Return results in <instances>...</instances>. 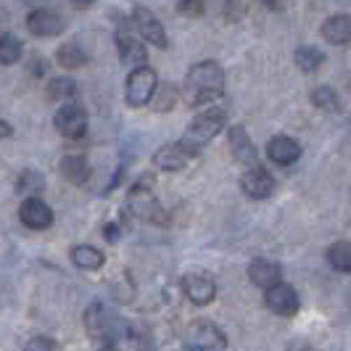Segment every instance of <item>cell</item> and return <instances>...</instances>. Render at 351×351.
<instances>
[{"instance_id":"obj_35","label":"cell","mask_w":351,"mask_h":351,"mask_svg":"<svg viewBox=\"0 0 351 351\" xmlns=\"http://www.w3.org/2000/svg\"><path fill=\"white\" fill-rule=\"evenodd\" d=\"M262 3L269 8V11H280L282 5H285V0H262Z\"/></svg>"},{"instance_id":"obj_3","label":"cell","mask_w":351,"mask_h":351,"mask_svg":"<svg viewBox=\"0 0 351 351\" xmlns=\"http://www.w3.org/2000/svg\"><path fill=\"white\" fill-rule=\"evenodd\" d=\"M225 122H228L225 108H222V106H209L206 111H201L193 122L188 124V130H185V135L180 138V143H182L191 154H195V151H201L206 143L214 141V138L222 132Z\"/></svg>"},{"instance_id":"obj_28","label":"cell","mask_w":351,"mask_h":351,"mask_svg":"<svg viewBox=\"0 0 351 351\" xmlns=\"http://www.w3.org/2000/svg\"><path fill=\"white\" fill-rule=\"evenodd\" d=\"M40 188H43V175H37V172H24V175L16 180L19 193H35Z\"/></svg>"},{"instance_id":"obj_10","label":"cell","mask_w":351,"mask_h":351,"mask_svg":"<svg viewBox=\"0 0 351 351\" xmlns=\"http://www.w3.org/2000/svg\"><path fill=\"white\" fill-rule=\"evenodd\" d=\"M264 304L280 317H293L299 312V293L293 285L288 282H278L272 288L264 291Z\"/></svg>"},{"instance_id":"obj_17","label":"cell","mask_w":351,"mask_h":351,"mask_svg":"<svg viewBox=\"0 0 351 351\" xmlns=\"http://www.w3.org/2000/svg\"><path fill=\"white\" fill-rule=\"evenodd\" d=\"M267 156L272 158L275 164H280V167H288V164L299 161L301 145L293 138H288V135H275L272 141L267 143Z\"/></svg>"},{"instance_id":"obj_5","label":"cell","mask_w":351,"mask_h":351,"mask_svg":"<svg viewBox=\"0 0 351 351\" xmlns=\"http://www.w3.org/2000/svg\"><path fill=\"white\" fill-rule=\"evenodd\" d=\"M185 349L188 351H225L228 349V338L225 333L209 322V319H198L188 328L185 333Z\"/></svg>"},{"instance_id":"obj_30","label":"cell","mask_w":351,"mask_h":351,"mask_svg":"<svg viewBox=\"0 0 351 351\" xmlns=\"http://www.w3.org/2000/svg\"><path fill=\"white\" fill-rule=\"evenodd\" d=\"M154 95H156V93H154ZM175 98H177V90L172 88V85H169V88H164L156 95V111H169L172 104H175Z\"/></svg>"},{"instance_id":"obj_31","label":"cell","mask_w":351,"mask_h":351,"mask_svg":"<svg viewBox=\"0 0 351 351\" xmlns=\"http://www.w3.org/2000/svg\"><path fill=\"white\" fill-rule=\"evenodd\" d=\"M177 11L185 14V16H201L204 14V0H180Z\"/></svg>"},{"instance_id":"obj_37","label":"cell","mask_w":351,"mask_h":351,"mask_svg":"<svg viewBox=\"0 0 351 351\" xmlns=\"http://www.w3.org/2000/svg\"><path fill=\"white\" fill-rule=\"evenodd\" d=\"M71 3H74L77 8H88V5H93L95 0H71Z\"/></svg>"},{"instance_id":"obj_1","label":"cell","mask_w":351,"mask_h":351,"mask_svg":"<svg viewBox=\"0 0 351 351\" xmlns=\"http://www.w3.org/2000/svg\"><path fill=\"white\" fill-rule=\"evenodd\" d=\"M225 93V71L217 61H198L182 82V101L188 106H214Z\"/></svg>"},{"instance_id":"obj_12","label":"cell","mask_w":351,"mask_h":351,"mask_svg":"<svg viewBox=\"0 0 351 351\" xmlns=\"http://www.w3.org/2000/svg\"><path fill=\"white\" fill-rule=\"evenodd\" d=\"M182 291L195 306H206L217 296V282L204 272H191V275L182 278Z\"/></svg>"},{"instance_id":"obj_7","label":"cell","mask_w":351,"mask_h":351,"mask_svg":"<svg viewBox=\"0 0 351 351\" xmlns=\"http://www.w3.org/2000/svg\"><path fill=\"white\" fill-rule=\"evenodd\" d=\"M117 48H119V58H122V64L132 66V69L145 66V61H148V51H145V43H143V37L138 35V29H135L132 24L119 27V32H117Z\"/></svg>"},{"instance_id":"obj_34","label":"cell","mask_w":351,"mask_h":351,"mask_svg":"<svg viewBox=\"0 0 351 351\" xmlns=\"http://www.w3.org/2000/svg\"><path fill=\"white\" fill-rule=\"evenodd\" d=\"M11 135H14V130H11V124H8V122H3V119H0V141H3V138H11Z\"/></svg>"},{"instance_id":"obj_11","label":"cell","mask_w":351,"mask_h":351,"mask_svg":"<svg viewBox=\"0 0 351 351\" xmlns=\"http://www.w3.org/2000/svg\"><path fill=\"white\" fill-rule=\"evenodd\" d=\"M19 219L29 230H48L53 225V211L40 195H29L19 206Z\"/></svg>"},{"instance_id":"obj_26","label":"cell","mask_w":351,"mask_h":351,"mask_svg":"<svg viewBox=\"0 0 351 351\" xmlns=\"http://www.w3.org/2000/svg\"><path fill=\"white\" fill-rule=\"evenodd\" d=\"M19 58H21V40L14 35H0V64H5V66H11V64H16Z\"/></svg>"},{"instance_id":"obj_36","label":"cell","mask_w":351,"mask_h":351,"mask_svg":"<svg viewBox=\"0 0 351 351\" xmlns=\"http://www.w3.org/2000/svg\"><path fill=\"white\" fill-rule=\"evenodd\" d=\"M32 71H35V74H43V71H45V64H43V58H35V66H32Z\"/></svg>"},{"instance_id":"obj_15","label":"cell","mask_w":351,"mask_h":351,"mask_svg":"<svg viewBox=\"0 0 351 351\" xmlns=\"http://www.w3.org/2000/svg\"><path fill=\"white\" fill-rule=\"evenodd\" d=\"M191 158H193V154L182 143H167L154 154V164L164 172H180V169L188 167Z\"/></svg>"},{"instance_id":"obj_9","label":"cell","mask_w":351,"mask_h":351,"mask_svg":"<svg viewBox=\"0 0 351 351\" xmlns=\"http://www.w3.org/2000/svg\"><path fill=\"white\" fill-rule=\"evenodd\" d=\"M132 27L138 29V35L145 40V43H151V45H156V48H167V32H164V24L156 19V14L151 11V8H145V5H135V11H132Z\"/></svg>"},{"instance_id":"obj_23","label":"cell","mask_w":351,"mask_h":351,"mask_svg":"<svg viewBox=\"0 0 351 351\" xmlns=\"http://www.w3.org/2000/svg\"><path fill=\"white\" fill-rule=\"evenodd\" d=\"M328 264L333 267L335 272H343L349 275L351 272V243L349 241H338L328 248Z\"/></svg>"},{"instance_id":"obj_4","label":"cell","mask_w":351,"mask_h":351,"mask_svg":"<svg viewBox=\"0 0 351 351\" xmlns=\"http://www.w3.org/2000/svg\"><path fill=\"white\" fill-rule=\"evenodd\" d=\"M154 180L151 177H143L132 185V191L127 195V211L141 219V222H151V225H164L167 222V211L161 209V204L156 201L154 191L148 188Z\"/></svg>"},{"instance_id":"obj_8","label":"cell","mask_w":351,"mask_h":351,"mask_svg":"<svg viewBox=\"0 0 351 351\" xmlns=\"http://www.w3.org/2000/svg\"><path fill=\"white\" fill-rule=\"evenodd\" d=\"M53 122H56V130H58L64 138L77 141V138H82V135L88 132V111L82 108V104L69 101V104H64L56 111Z\"/></svg>"},{"instance_id":"obj_6","label":"cell","mask_w":351,"mask_h":351,"mask_svg":"<svg viewBox=\"0 0 351 351\" xmlns=\"http://www.w3.org/2000/svg\"><path fill=\"white\" fill-rule=\"evenodd\" d=\"M156 71L151 66H138V69L130 71L127 77V104L130 106H145L154 101V93H156Z\"/></svg>"},{"instance_id":"obj_14","label":"cell","mask_w":351,"mask_h":351,"mask_svg":"<svg viewBox=\"0 0 351 351\" xmlns=\"http://www.w3.org/2000/svg\"><path fill=\"white\" fill-rule=\"evenodd\" d=\"M230 151H232V156L238 158L246 169H254V167H262L259 164V156H256V148H254V143L248 138L246 127H241V124H232L230 127Z\"/></svg>"},{"instance_id":"obj_2","label":"cell","mask_w":351,"mask_h":351,"mask_svg":"<svg viewBox=\"0 0 351 351\" xmlns=\"http://www.w3.org/2000/svg\"><path fill=\"white\" fill-rule=\"evenodd\" d=\"M85 328L88 335L101 343V346H117V341H122L127 333V325L117 312H111L104 304H90L85 312Z\"/></svg>"},{"instance_id":"obj_29","label":"cell","mask_w":351,"mask_h":351,"mask_svg":"<svg viewBox=\"0 0 351 351\" xmlns=\"http://www.w3.org/2000/svg\"><path fill=\"white\" fill-rule=\"evenodd\" d=\"M24 351H61V349H58V343H56L53 338L37 335V338H32V341H27Z\"/></svg>"},{"instance_id":"obj_27","label":"cell","mask_w":351,"mask_h":351,"mask_svg":"<svg viewBox=\"0 0 351 351\" xmlns=\"http://www.w3.org/2000/svg\"><path fill=\"white\" fill-rule=\"evenodd\" d=\"M312 104L317 106V108H322V111H338L341 108V101H338V93H335L333 88H317L315 93H312Z\"/></svg>"},{"instance_id":"obj_32","label":"cell","mask_w":351,"mask_h":351,"mask_svg":"<svg viewBox=\"0 0 351 351\" xmlns=\"http://www.w3.org/2000/svg\"><path fill=\"white\" fill-rule=\"evenodd\" d=\"M225 14H228L230 21H238V19L243 16V0H228Z\"/></svg>"},{"instance_id":"obj_22","label":"cell","mask_w":351,"mask_h":351,"mask_svg":"<svg viewBox=\"0 0 351 351\" xmlns=\"http://www.w3.org/2000/svg\"><path fill=\"white\" fill-rule=\"evenodd\" d=\"M77 93H80V88H77V82L71 77H56V80L48 82V98L56 101V104H69V101L77 98Z\"/></svg>"},{"instance_id":"obj_21","label":"cell","mask_w":351,"mask_h":351,"mask_svg":"<svg viewBox=\"0 0 351 351\" xmlns=\"http://www.w3.org/2000/svg\"><path fill=\"white\" fill-rule=\"evenodd\" d=\"M71 262L77 264L80 269H101L106 264L104 251H98L95 246H74L71 248Z\"/></svg>"},{"instance_id":"obj_24","label":"cell","mask_w":351,"mask_h":351,"mask_svg":"<svg viewBox=\"0 0 351 351\" xmlns=\"http://www.w3.org/2000/svg\"><path fill=\"white\" fill-rule=\"evenodd\" d=\"M56 58H58V64L66 66V69H80V66L88 61L85 51H82L77 43H64V45L56 51Z\"/></svg>"},{"instance_id":"obj_33","label":"cell","mask_w":351,"mask_h":351,"mask_svg":"<svg viewBox=\"0 0 351 351\" xmlns=\"http://www.w3.org/2000/svg\"><path fill=\"white\" fill-rule=\"evenodd\" d=\"M104 232H106V238H108V241H119V228H117L114 222H108V225L104 228Z\"/></svg>"},{"instance_id":"obj_38","label":"cell","mask_w":351,"mask_h":351,"mask_svg":"<svg viewBox=\"0 0 351 351\" xmlns=\"http://www.w3.org/2000/svg\"><path fill=\"white\" fill-rule=\"evenodd\" d=\"M98 351H119V349H117V346H101Z\"/></svg>"},{"instance_id":"obj_16","label":"cell","mask_w":351,"mask_h":351,"mask_svg":"<svg viewBox=\"0 0 351 351\" xmlns=\"http://www.w3.org/2000/svg\"><path fill=\"white\" fill-rule=\"evenodd\" d=\"M27 29L35 37H53V35H61L64 21L51 8H37V11H32L27 16Z\"/></svg>"},{"instance_id":"obj_18","label":"cell","mask_w":351,"mask_h":351,"mask_svg":"<svg viewBox=\"0 0 351 351\" xmlns=\"http://www.w3.org/2000/svg\"><path fill=\"white\" fill-rule=\"evenodd\" d=\"M248 278L254 285H259V288H272V285H278L282 282V269L278 262H269V259H254L251 267H248Z\"/></svg>"},{"instance_id":"obj_13","label":"cell","mask_w":351,"mask_h":351,"mask_svg":"<svg viewBox=\"0 0 351 351\" xmlns=\"http://www.w3.org/2000/svg\"><path fill=\"white\" fill-rule=\"evenodd\" d=\"M241 188L248 198L254 201H264L275 193V180L272 175L264 169V167H254V169H246L243 177H241Z\"/></svg>"},{"instance_id":"obj_25","label":"cell","mask_w":351,"mask_h":351,"mask_svg":"<svg viewBox=\"0 0 351 351\" xmlns=\"http://www.w3.org/2000/svg\"><path fill=\"white\" fill-rule=\"evenodd\" d=\"M293 61H296V66H299L301 71H317L319 66H322L325 56H322V51L312 48V45H304V48H299V51H296Z\"/></svg>"},{"instance_id":"obj_19","label":"cell","mask_w":351,"mask_h":351,"mask_svg":"<svg viewBox=\"0 0 351 351\" xmlns=\"http://www.w3.org/2000/svg\"><path fill=\"white\" fill-rule=\"evenodd\" d=\"M322 37H325L330 45H346V43H351V16L335 14V16L325 19V24H322Z\"/></svg>"},{"instance_id":"obj_20","label":"cell","mask_w":351,"mask_h":351,"mask_svg":"<svg viewBox=\"0 0 351 351\" xmlns=\"http://www.w3.org/2000/svg\"><path fill=\"white\" fill-rule=\"evenodd\" d=\"M58 172L64 180H69L71 185H82V182H88L90 167L82 156H64L58 164Z\"/></svg>"}]
</instances>
